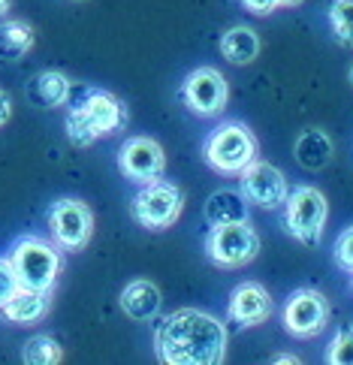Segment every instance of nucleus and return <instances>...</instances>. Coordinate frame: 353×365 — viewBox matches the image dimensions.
Returning a JSON list of instances; mask_svg holds the SVG:
<instances>
[{
    "instance_id": "1",
    "label": "nucleus",
    "mask_w": 353,
    "mask_h": 365,
    "mask_svg": "<svg viewBox=\"0 0 353 365\" xmlns=\"http://www.w3.org/2000/svg\"><path fill=\"white\" fill-rule=\"evenodd\" d=\"M154 350L169 365H218L227 359V326L200 308H178L157 326Z\"/></svg>"
},
{
    "instance_id": "2",
    "label": "nucleus",
    "mask_w": 353,
    "mask_h": 365,
    "mask_svg": "<svg viewBox=\"0 0 353 365\" xmlns=\"http://www.w3.org/2000/svg\"><path fill=\"white\" fill-rule=\"evenodd\" d=\"M203 158L220 175H239L257 158V139L242 121H227L205 139Z\"/></svg>"
},
{
    "instance_id": "3",
    "label": "nucleus",
    "mask_w": 353,
    "mask_h": 365,
    "mask_svg": "<svg viewBox=\"0 0 353 365\" xmlns=\"http://www.w3.org/2000/svg\"><path fill=\"white\" fill-rule=\"evenodd\" d=\"M9 263L16 269L19 284L28 290H43L51 293L58 275H61V254L55 251V245H48L36 236H24L12 245Z\"/></svg>"
},
{
    "instance_id": "4",
    "label": "nucleus",
    "mask_w": 353,
    "mask_h": 365,
    "mask_svg": "<svg viewBox=\"0 0 353 365\" xmlns=\"http://www.w3.org/2000/svg\"><path fill=\"white\" fill-rule=\"evenodd\" d=\"M326 215H329V202H326L323 190L302 185L293 193H287V200H284V230L290 232L296 242H302L308 247L320 245Z\"/></svg>"
},
{
    "instance_id": "5",
    "label": "nucleus",
    "mask_w": 353,
    "mask_h": 365,
    "mask_svg": "<svg viewBox=\"0 0 353 365\" xmlns=\"http://www.w3.org/2000/svg\"><path fill=\"white\" fill-rule=\"evenodd\" d=\"M205 254L220 269H242L254 263L260 254V236L251 220H232V224L212 227L205 239Z\"/></svg>"
},
{
    "instance_id": "6",
    "label": "nucleus",
    "mask_w": 353,
    "mask_h": 365,
    "mask_svg": "<svg viewBox=\"0 0 353 365\" xmlns=\"http://www.w3.org/2000/svg\"><path fill=\"white\" fill-rule=\"evenodd\" d=\"M181 208H185V193H181V187L173 185V181L154 178L136 193L130 212H133L139 227H145V230H169L181 217Z\"/></svg>"
},
{
    "instance_id": "7",
    "label": "nucleus",
    "mask_w": 353,
    "mask_h": 365,
    "mask_svg": "<svg viewBox=\"0 0 353 365\" xmlns=\"http://www.w3.org/2000/svg\"><path fill=\"white\" fill-rule=\"evenodd\" d=\"M48 230L61 251H82L94 232V212L82 200L63 197L48 208Z\"/></svg>"
},
{
    "instance_id": "8",
    "label": "nucleus",
    "mask_w": 353,
    "mask_h": 365,
    "mask_svg": "<svg viewBox=\"0 0 353 365\" xmlns=\"http://www.w3.org/2000/svg\"><path fill=\"white\" fill-rule=\"evenodd\" d=\"M281 317L293 338H317L329 326V302L317 290H296L284 302Z\"/></svg>"
},
{
    "instance_id": "9",
    "label": "nucleus",
    "mask_w": 353,
    "mask_h": 365,
    "mask_svg": "<svg viewBox=\"0 0 353 365\" xmlns=\"http://www.w3.org/2000/svg\"><path fill=\"white\" fill-rule=\"evenodd\" d=\"M118 169H121L124 178L136 181V185H148V181L163 175L166 154L160 142H154L151 136H133L118 151Z\"/></svg>"
},
{
    "instance_id": "10",
    "label": "nucleus",
    "mask_w": 353,
    "mask_h": 365,
    "mask_svg": "<svg viewBox=\"0 0 353 365\" xmlns=\"http://www.w3.org/2000/svg\"><path fill=\"white\" fill-rule=\"evenodd\" d=\"M185 103L188 109L196 115H205V118H215V115L224 112L227 106V97H230V88L224 73L215 70V67H196L188 79H185Z\"/></svg>"
},
{
    "instance_id": "11",
    "label": "nucleus",
    "mask_w": 353,
    "mask_h": 365,
    "mask_svg": "<svg viewBox=\"0 0 353 365\" xmlns=\"http://www.w3.org/2000/svg\"><path fill=\"white\" fill-rule=\"evenodd\" d=\"M242 193H245V200L247 202H254L257 208H278L284 205L287 200V175L281 173L278 166H272L266 160H251L242 173Z\"/></svg>"
},
{
    "instance_id": "12",
    "label": "nucleus",
    "mask_w": 353,
    "mask_h": 365,
    "mask_svg": "<svg viewBox=\"0 0 353 365\" xmlns=\"http://www.w3.org/2000/svg\"><path fill=\"white\" fill-rule=\"evenodd\" d=\"M272 311H275L272 296H269L266 287L257 284V281H245V284L235 287L232 296H230V305H227L230 320L235 326H242V329L266 323L272 317Z\"/></svg>"
},
{
    "instance_id": "13",
    "label": "nucleus",
    "mask_w": 353,
    "mask_h": 365,
    "mask_svg": "<svg viewBox=\"0 0 353 365\" xmlns=\"http://www.w3.org/2000/svg\"><path fill=\"white\" fill-rule=\"evenodd\" d=\"M78 109L88 115V121L94 124L100 136L118 133L127 124V106L115 94H109V91H88L85 100L78 103Z\"/></svg>"
},
{
    "instance_id": "14",
    "label": "nucleus",
    "mask_w": 353,
    "mask_h": 365,
    "mask_svg": "<svg viewBox=\"0 0 353 365\" xmlns=\"http://www.w3.org/2000/svg\"><path fill=\"white\" fill-rule=\"evenodd\" d=\"M118 302H121V311L130 317V320H154L160 314V305H163V296H160V287L139 278V281H130L121 296H118Z\"/></svg>"
},
{
    "instance_id": "15",
    "label": "nucleus",
    "mask_w": 353,
    "mask_h": 365,
    "mask_svg": "<svg viewBox=\"0 0 353 365\" xmlns=\"http://www.w3.org/2000/svg\"><path fill=\"white\" fill-rule=\"evenodd\" d=\"M24 94L39 109H58L70 100V79L61 70H43L28 82Z\"/></svg>"
},
{
    "instance_id": "16",
    "label": "nucleus",
    "mask_w": 353,
    "mask_h": 365,
    "mask_svg": "<svg viewBox=\"0 0 353 365\" xmlns=\"http://www.w3.org/2000/svg\"><path fill=\"white\" fill-rule=\"evenodd\" d=\"M203 215L208 224L218 227V224H232V220H251V208H247V200L242 190L220 187L205 200Z\"/></svg>"
},
{
    "instance_id": "17",
    "label": "nucleus",
    "mask_w": 353,
    "mask_h": 365,
    "mask_svg": "<svg viewBox=\"0 0 353 365\" xmlns=\"http://www.w3.org/2000/svg\"><path fill=\"white\" fill-rule=\"evenodd\" d=\"M4 317L9 323H19V326H31V323H39L46 314H48V293L43 290H28V287H19L16 296L0 308Z\"/></svg>"
},
{
    "instance_id": "18",
    "label": "nucleus",
    "mask_w": 353,
    "mask_h": 365,
    "mask_svg": "<svg viewBox=\"0 0 353 365\" xmlns=\"http://www.w3.org/2000/svg\"><path fill=\"white\" fill-rule=\"evenodd\" d=\"M220 55H224L230 63H235V67L254 63L260 55L257 31H251L247 24H232V28L224 31V36H220Z\"/></svg>"
},
{
    "instance_id": "19",
    "label": "nucleus",
    "mask_w": 353,
    "mask_h": 365,
    "mask_svg": "<svg viewBox=\"0 0 353 365\" xmlns=\"http://www.w3.org/2000/svg\"><path fill=\"white\" fill-rule=\"evenodd\" d=\"M293 154H296V163L302 169H311V173H317V169L329 166L332 160V139L323 133V130H302L293 145Z\"/></svg>"
},
{
    "instance_id": "20",
    "label": "nucleus",
    "mask_w": 353,
    "mask_h": 365,
    "mask_svg": "<svg viewBox=\"0 0 353 365\" xmlns=\"http://www.w3.org/2000/svg\"><path fill=\"white\" fill-rule=\"evenodd\" d=\"M34 48V28L21 19L0 21V61H21Z\"/></svg>"
},
{
    "instance_id": "21",
    "label": "nucleus",
    "mask_w": 353,
    "mask_h": 365,
    "mask_svg": "<svg viewBox=\"0 0 353 365\" xmlns=\"http://www.w3.org/2000/svg\"><path fill=\"white\" fill-rule=\"evenodd\" d=\"M21 359L28 365H58L63 359V347L58 344V338H51V335H34L24 341Z\"/></svg>"
},
{
    "instance_id": "22",
    "label": "nucleus",
    "mask_w": 353,
    "mask_h": 365,
    "mask_svg": "<svg viewBox=\"0 0 353 365\" xmlns=\"http://www.w3.org/2000/svg\"><path fill=\"white\" fill-rule=\"evenodd\" d=\"M332 34L342 46H353V0H332L329 6Z\"/></svg>"
},
{
    "instance_id": "23",
    "label": "nucleus",
    "mask_w": 353,
    "mask_h": 365,
    "mask_svg": "<svg viewBox=\"0 0 353 365\" xmlns=\"http://www.w3.org/2000/svg\"><path fill=\"white\" fill-rule=\"evenodd\" d=\"M67 136H70L73 145H78V148H88V145H94V142L100 139L94 124L88 121V115L78 109V106H73L67 112Z\"/></svg>"
},
{
    "instance_id": "24",
    "label": "nucleus",
    "mask_w": 353,
    "mask_h": 365,
    "mask_svg": "<svg viewBox=\"0 0 353 365\" xmlns=\"http://www.w3.org/2000/svg\"><path fill=\"white\" fill-rule=\"evenodd\" d=\"M329 365H353V326H342L335 332L329 350H326Z\"/></svg>"
},
{
    "instance_id": "25",
    "label": "nucleus",
    "mask_w": 353,
    "mask_h": 365,
    "mask_svg": "<svg viewBox=\"0 0 353 365\" xmlns=\"http://www.w3.org/2000/svg\"><path fill=\"white\" fill-rule=\"evenodd\" d=\"M19 275H16V269H12L9 263V257H0V308H4L12 296H16L19 290Z\"/></svg>"
},
{
    "instance_id": "26",
    "label": "nucleus",
    "mask_w": 353,
    "mask_h": 365,
    "mask_svg": "<svg viewBox=\"0 0 353 365\" xmlns=\"http://www.w3.org/2000/svg\"><path fill=\"white\" fill-rule=\"evenodd\" d=\"M332 257H335V263L342 266L344 272H353V227H347V230L342 232V236L335 239Z\"/></svg>"
},
{
    "instance_id": "27",
    "label": "nucleus",
    "mask_w": 353,
    "mask_h": 365,
    "mask_svg": "<svg viewBox=\"0 0 353 365\" xmlns=\"http://www.w3.org/2000/svg\"><path fill=\"white\" fill-rule=\"evenodd\" d=\"M242 6L254 16H269V12L278 9V0H242Z\"/></svg>"
},
{
    "instance_id": "28",
    "label": "nucleus",
    "mask_w": 353,
    "mask_h": 365,
    "mask_svg": "<svg viewBox=\"0 0 353 365\" xmlns=\"http://www.w3.org/2000/svg\"><path fill=\"white\" fill-rule=\"evenodd\" d=\"M9 115H12V100H9V94L0 91V127L9 121Z\"/></svg>"
},
{
    "instance_id": "29",
    "label": "nucleus",
    "mask_w": 353,
    "mask_h": 365,
    "mask_svg": "<svg viewBox=\"0 0 353 365\" xmlns=\"http://www.w3.org/2000/svg\"><path fill=\"white\" fill-rule=\"evenodd\" d=\"M272 362H275V365H299L302 359L293 356V354H278V356H272Z\"/></svg>"
},
{
    "instance_id": "30",
    "label": "nucleus",
    "mask_w": 353,
    "mask_h": 365,
    "mask_svg": "<svg viewBox=\"0 0 353 365\" xmlns=\"http://www.w3.org/2000/svg\"><path fill=\"white\" fill-rule=\"evenodd\" d=\"M9 6H12V0H0V19H4L6 12H9Z\"/></svg>"
},
{
    "instance_id": "31",
    "label": "nucleus",
    "mask_w": 353,
    "mask_h": 365,
    "mask_svg": "<svg viewBox=\"0 0 353 365\" xmlns=\"http://www.w3.org/2000/svg\"><path fill=\"white\" fill-rule=\"evenodd\" d=\"M302 0H278V6H299Z\"/></svg>"
},
{
    "instance_id": "32",
    "label": "nucleus",
    "mask_w": 353,
    "mask_h": 365,
    "mask_svg": "<svg viewBox=\"0 0 353 365\" xmlns=\"http://www.w3.org/2000/svg\"><path fill=\"white\" fill-rule=\"evenodd\" d=\"M347 79H350V85H353V67H350V70H347Z\"/></svg>"
}]
</instances>
